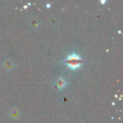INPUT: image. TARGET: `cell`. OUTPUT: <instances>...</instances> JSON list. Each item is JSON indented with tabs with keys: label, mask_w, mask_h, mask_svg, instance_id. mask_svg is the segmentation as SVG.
Returning <instances> with one entry per match:
<instances>
[{
	"label": "cell",
	"mask_w": 123,
	"mask_h": 123,
	"mask_svg": "<svg viewBox=\"0 0 123 123\" xmlns=\"http://www.w3.org/2000/svg\"><path fill=\"white\" fill-rule=\"evenodd\" d=\"M79 60H80V58L76 54L74 53L73 55H69L66 58V63L71 68H78L81 66V63L77 62V61Z\"/></svg>",
	"instance_id": "1"
},
{
	"label": "cell",
	"mask_w": 123,
	"mask_h": 123,
	"mask_svg": "<svg viewBox=\"0 0 123 123\" xmlns=\"http://www.w3.org/2000/svg\"><path fill=\"white\" fill-rule=\"evenodd\" d=\"M3 66H4V68L6 70L10 71V70H12V69L14 68V62L12 61L11 60L7 59V60H6V61L3 63Z\"/></svg>",
	"instance_id": "2"
},
{
	"label": "cell",
	"mask_w": 123,
	"mask_h": 123,
	"mask_svg": "<svg viewBox=\"0 0 123 123\" xmlns=\"http://www.w3.org/2000/svg\"><path fill=\"white\" fill-rule=\"evenodd\" d=\"M55 84L58 88L62 89V88L65 87V85L66 84V81L64 79H63L62 77H59L55 80Z\"/></svg>",
	"instance_id": "3"
},
{
	"label": "cell",
	"mask_w": 123,
	"mask_h": 123,
	"mask_svg": "<svg viewBox=\"0 0 123 123\" xmlns=\"http://www.w3.org/2000/svg\"><path fill=\"white\" fill-rule=\"evenodd\" d=\"M9 114V116L12 117L13 119H18L20 117V113L19 112L18 110H17L15 108L10 110Z\"/></svg>",
	"instance_id": "4"
}]
</instances>
